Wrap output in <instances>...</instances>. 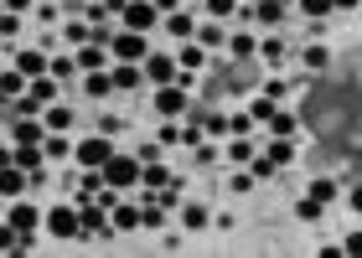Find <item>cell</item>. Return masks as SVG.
I'll return each instance as SVG.
<instances>
[{"mask_svg": "<svg viewBox=\"0 0 362 258\" xmlns=\"http://www.w3.org/2000/svg\"><path fill=\"white\" fill-rule=\"evenodd\" d=\"M98 176H104V186L129 191V186H140V160L135 155H109L104 166H98Z\"/></svg>", "mask_w": 362, "mask_h": 258, "instance_id": "obj_1", "label": "cell"}, {"mask_svg": "<svg viewBox=\"0 0 362 258\" xmlns=\"http://www.w3.org/2000/svg\"><path fill=\"white\" fill-rule=\"evenodd\" d=\"M151 57V37L140 31H114L109 37V62H145Z\"/></svg>", "mask_w": 362, "mask_h": 258, "instance_id": "obj_2", "label": "cell"}, {"mask_svg": "<svg viewBox=\"0 0 362 258\" xmlns=\"http://www.w3.org/2000/svg\"><path fill=\"white\" fill-rule=\"evenodd\" d=\"M109 238L114 228H109V207L98 202V197H88V202H78V238Z\"/></svg>", "mask_w": 362, "mask_h": 258, "instance_id": "obj_3", "label": "cell"}, {"mask_svg": "<svg viewBox=\"0 0 362 258\" xmlns=\"http://www.w3.org/2000/svg\"><path fill=\"white\" fill-rule=\"evenodd\" d=\"M119 21H124V31H140V37H151V31L160 26V11L151 6V0H129V6L119 11Z\"/></svg>", "mask_w": 362, "mask_h": 258, "instance_id": "obj_4", "label": "cell"}, {"mask_svg": "<svg viewBox=\"0 0 362 258\" xmlns=\"http://www.w3.org/2000/svg\"><path fill=\"white\" fill-rule=\"evenodd\" d=\"M42 222H47V233H52V238H62V243H68V238H78V202L47 207V212H42Z\"/></svg>", "mask_w": 362, "mask_h": 258, "instance_id": "obj_5", "label": "cell"}, {"mask_svg": "<svg viewBox=\"0 0 362 258\" xmlns=\"http://www.w3.org/2000/svg\"><path fill=\"white\" fill-rule=\"evenodd\" d=\"M109 155H114L109 135H88V140H78V145H73V160H78L83 171H98V166H104Z\"/></svg>", "mask_w": 362, "mask_h": 258, "instance_id": "obj_6", "label": "cell"}, {"mask_svg": "<svg viewBox=\"0 0 362 258\" xmlns=\"http://www.w3.org/2000/svg\"><path fill=\"white\" fill-rule=\"evenodd\" d=\"M6 222L16 228V238H37V228H42V207H31V202L16 197V207L6 212Z\"/></svg>", "mask_w": 362, "mask_h": 258, "instance_id": "obj_7", "label": "cell"}, {"mask_svg": "<svg viewBox=\"0 0 362 258\" xmlns=\"http://www.w3.org/2000/svg\"><path fill=\"white\" fill-rule=\"evenodd\" d=\"M187 99H192V93L181 88V83H160V88H156V114H166V119L187 114Z\"/></svg>", "mask_w": 362, "mask_h": 258, "instance_id": "obj_8", "label": "cell"}, {"mask_svg": "<svg viewBox=\"0 0 362 258\" xmlns=\"http://www.w3.org/2000/svg\"><path fill=\"white\" fill-rule=\"evenodd\" d=\"M109 83L119 88V93H135L140 83H145V73H140V62H114L109 68Z\"/></svg>", "mask_w": 362, "mask_h": 258, "instance_id": "obj_9", "label": "cell"}, {"mask_svg": "<svg viewBox=\"0 0 362 258\" xmlns=\"http://www.w3.org/2000/svg\"><path fill=\"white\" fill-rule=\"evenodd\" d=\"M16 73L21 78H42L47 73V47H21V52H16Z\"/></svg>", "mask_w": 362, "mask_h": 258, "instance_id": "obj_10", "label": "cell"}, {"mask_svg": "<svg viewBox=\"0 0 362 258\" xmlns=\"http://www.w3.org/2000/svg\"><path fill=\"white\" fill-rule=\"evenodd\" d=\"M26 93H31L37 104H57V99H62V83H57L52 73H42V78H26Z\"/></svg>", "mask_w": 362, "mask_h": 258, "instance_id": "obj_11", "label": "cell"}, {"mask_svg": "<svg viewBox=\"0 0 362 258\" xmlns=\"http://www.w3.org/2000/svg\"><path fill=\"white\" fill-rule=\"evenodd\" d=\"M73 62H78V73H98V68H109V47H93V42H83L73 52Z\"/></svg>", "mask_w": 362, "mask_h": 258, "instance_id": "obj_12", "label": "cell"}, {"mask_svg": "<svg viewBox=\"0 0 362 258\" xmlns=\"http://www.w3.org/2000/svg\"><path fill=\"white\" fill-rule=\"evenodd\" d=\"M140 73L151 78L156 88H160V83H176V62H171V57H156V52H151V57L140 62Z\"/></svg>", "mask_w": 362, "mask_h": 258, "instance_id": "obj_13", "label": "cell"}, {"mask_svg": "<svg viewBox=\"0 0 362 258\" xmlns=\"http://www.w3.org/2000/svg\"><path fill=\"white\" fill-rule=\"evenodd\" d=\"M109 228H114V233H135V228H140V207L114 202V207H109Z\"/></svg>", "mask_w": 362, "mask_h": 258, "instance_id": "obj_14", "label": "cell"}, {"mask_svg": "<svg viewBox=\"0 0 362 258\" xmlns=\"http://www.w3.org/2000/svg\"><path fill=\"white\" fill-rule=\"evenodd\" d=\"M264 129H269L274 140H295V129H300V119H295L290 109H274V114L264 119Z\"/></svg>", "mask_w": 362, "mask_h": 258, "instance_id": "obj_15", "label": "cell"}, {"mask_svg": "<svg viewBox=\"0 0 362 258\" xmlns=\"http://www.w3.org/2000/svg\"><path fill=\"white\" fill-rule=\"evenodd\" d=\"M21 191H26V171H21V166H0V197L16 202Z\"/></svg>", "mask_w": 362, "mask_h": 258, "instance_id": "obj_16", "label": "cell"}, {"mask_svg": "<svg viewBox=\"0 0 362 258\" xmlns=\"http://www.w3.org/2000/svg\"><path fill=\"white\" fill-rule=\"evenodd\" d=\"M42 124L52 129V135H68V124H73V109L62 104V99H57V104H47V109H42Z\"/></svg>", "mask_w": 362, "mask_h": 258, "instance_id": "obj_17", "label": "cell"}, {"mask_svg": "<svg viewBox=\"0 0 362 258\" xmlns=\"http://www.w3.org/2000/svg\"><path fill=\"white\" fill-rule=\"evenodd\" d=\"M171 181H176V176L160 166V160H145V166H140V186L145 191H160V186H171Z\"/></svg>", "mask_w": 362, "mask_h": 258, "instance_id": "obj_18", "label": "cell"}, {"mask_svg": "<svg viewBox=\"0 0 362 258\" xmlns=\"http://www.w3.org/2000/svg\"><path fill=\"white\" fill-rule=\"evenodd\" d=\"M42 145H11V166H21V171H42Z\"/></svg>", "mask_w": 362, "mask_h": 258, "instance_id": "obj_19", "label": "cell"}, {"mask_svg": "<svg viewBox=\"0 0 362 258\" xmlns=\"http://www.w3.org/2000/svg\"><path fill=\"white\" fill-rule=\"evenodd\" d=\"M11 140H16V145H42V140H47V124L21 119V124H11Z\"/></svg>", "mask_w": 362, "mask_h": 258, "instance_id": "obj_20", "label": "cell"}, {"mask_svg": "<svg viewBox=\"0 0 362 258\" xmlns=\"http://www.w3.org/2000/svg\"><path fill=\"white\" fill-rule=\"evenodd\" d=\"M207 222H212V212H207L202 202H187V207H181V228H187V233H202Z\"/></svg>", "mask_w": 362, "mask_h": 258, "instance_id": "obj_21", "label": "cell"}, {"mask_svg": "<svg viewBox=\"0 0 362 258\" xmlns=\"http://www.w3.org/2000/svg\"><path fill=\"white\" fill-rule=\"evenodd\" d=\"M83 93H88V99H109V93H114V83H109V68L83 73Z\"/></svg>", "mask_w": 362, "mask_h": 258, "instance_id": "obj_22", "label": "cell"}, {"mask_svg": "<svg viewBox=\"0 0 362 258\" xmlns=\"http://www.w3.org/2000/svg\"><path fill=\"white\" fill-rule=\"evenodd\" d=\"M176 62H181V68H187V73H202V62H207V47H197V42H181Z\"/></svg>", "mask_w": 362, "mask_h": 258, "instance_id": "obj_23", "label": "cell"}, {"mask_svg": "<svg viewBox=\"0 0 362 258\" xmlns=\"http://www.w3.org/2000/svg\"><path fill=\"white\" fill-rule=\"evenodd\" d=\"M47 73H52L57 83H73V78H78V62H73V52H62V57H47Z\"/></svg>", "mask_w": 362, "mask_h": 258, "instance_id": "obj_24", "label": "cell"}, {"mask_svg": "<svg viewBox=\"0 0 362 258\" xmlns=\"http://www.w3.org/2000/svg\"><path fill=\"white\" fill-rule=\"evenodd\" d=\"M160 21H166V31H171V37H176V42H192V31H197L187 11H171V16H160Z\"/></svg>", "mask_w": 362, "mask_h": 258, "instance_id": "obj_25", "label": "cell"}, {"mask_svg": "<svg viewBox=\"0 0 362 258\" xmlns=\"http://www.w3.org/2000/svg\"><path fill=\"white\" fill-rule=\"evenodd\" d=\"M228 160H233V166H249V160H254L249 135H228Z\"/></svg>", "mask_w": 362, "mask_h": 258, "instance_id": "obj_26", "label": "cell"}, {"mask_svg": "<svg viewBox=\"0 0 362 258\" xmlns=\"http://www.w3.org/2000/svg\"><path fill=\"white\" fill-rule=\"evenodd\" d=\"M42 155H47V160H68V155H73L68 135H52V129H47V140H42Z\"/></svg>", "mask_w": 362, "mask_h": 258, "instance_id": "obj_27", "label": "cell"}, {"mask_svg": "<svg viewBox=\"0 0 362 258\" xmlns=\"http://www.w3.org/2000/svg\"><path fill=\"white\" fill-rule=\"evenodd\" d=\"M192 42H197V47H223V42H228V37H223V21L197 26V31H192Z\"/></svg>", "mask_w": 362, "mask_h": 258, "instance_id": "obj_28", "label": "cell"}, {"mask_svg": "<svg viewBox=\"0 0 362 258\" xmlns=\"http://www.w3.org/2000/svg\"><path fill=\"white\" fill-rule=\"evenodd\" d=\"M21 93H26V78L16 68H6V73H0V99H21Z\"/></svg>", "mask_w": 362, "mask_h": 258, "instance_id": "obj_29", "label": "cell"}, {"mask_svg": "<svg viewBox=\"0 0 362 258\" xmlns=\"http://www.w3.org/2000/svg\"><path fill=\"white\" fill-rule=\"evenodd\" d=\"M223 47H228L233 57H254V52H259V37H249V31H238V37H228Z\"/></svg>", "mask_w": 362, "mask_h": 258, "instance_id": "obj_30", "label": "cell"}, {"mask_svg": "<svg viewBox=\"0 0 362 258\" xmlns=\"http://www.w3.org/2000/svg\"><path fill=\"white\" fill-rule=\"evenodd\" d=\"M264 155L274 160V166H290V160H295V145H290V140H274V135H269V150H264Z\"/></svg>", "mask_w": 362, "mask_h": 258, "instance_id": "obj_31", "label": "cell"}, {"mask_svg": "<svg viewBox=\"0 0 362 258\" xmlns=\"http://www.w3.org/2000/svg\"><path fill=\"white\" fill-rule=\"evenodd\" d=\"M254 16H259V21H269V26H279V21H285V6H279V0H259Z\"/></svg>", "mask_w": 362, "mask_h": 258, "instance_id": "obj_32", "label": "cell"}, {"mask_svg": "<svg viewBox=\"0 0 362 258\" xmlns=\"http://www.w3.org/2000/svg\"><path fill=\"white\" fill-rule=\"evenodd\" d=\"M259 57H264L269 68H279V62H285V42H279V37H269V42H259Z\"/></svg>", "mask_w": 362, "mask_h": 258, "instance_id": "obj_33", "label": "cell"}, {"mask_svg": "<svg viewBox=\"0 0 362 258\" xmlns=\"http://www.w3.org/2000/svg\"><path fill=\"white\" fill-rule=\"evenodd\" d=\"M316 207H326V202H337V181H310V191H305Z\"/></svg>", "mask_w": 362, "mask_h": 258, "instance_id": "obj_34", "label": "cell"}, {"mask_svg": "<svg viewBox=\"0 0 362 258\" xmlns=\"http://www.w3.org/2000/svg\"><path fill=\"white\" fill-rule=\"evenodd\" d=\"M300 57H305V68H316V73L326 68V62H332V52H326V47H321V42H310V47H305V52H300Z\"/></svg>", "mask_w": 362, "mask_h": 258, "instance_id": "obj_35", "label": "cell"}, {"mask_svg": "<svg viewBox=\"0 0 362 258\" xmlns=\"http://www.w3.org/2000/svg\"><path fill=\"white\" fill-rule=\"evenodd\" d=\"M274 171H279V166H274L269 155H254V160H249V176H254V181H269Z\"/></svg>", "mask_w": 362, "mask_h": 258, "instance_id": "obj_36", "label": "cell"}, {"mask_svg": "<svg viewBox=\"0 0 362 258\" xmlns=\"http://www.w3.org/2000/svg\"><path fill=\"white\" fill-rule=\"evenodd\" d=\"M295 6H300L310 21H326V16H332V0H295Z\"/></svg>", "mask_w": 362, "mask_h": 258, "instance_id": "obj_37", "label": "cell"}, {"mask_svg": "<svg viewBox=\"0 0 362 258\" xmlns=\"http://www.w3.org/2000/svg\"><path fill=\"white\" fill-rule=\"evenodd\" d=\"M202 6H207V16H212V21H228V16L238 11V0H202Z\"/></svg>", "mask_w": 362, "mask_h": 258, "instance_id": "obj_38", "label": "cell"}, {"mask_svg": "<svg viewBox=\"0 0 362 258\" xmlns=\"http://www.w3.org/2000/svg\"><path fill=\"white\" fill-rule=\"evenodd\" d=\"M274 109H279L274 99H254V104H249V119H254V124H264V119L274 114Z\"/></svg>", "mask_w": 362, "mask_h": 258, "instance_id": "obj_39", "label": "cell"}, {"mask_svg": "<svg viewBox=\"0 0 362 258\" xmlns=\"http://www.w3.org/2000/svg\"><path fill=\"white\" fill-rule=\"evenodd\" d=\"M62 42H73V47H83L88 42V21H68V37Z\"/></svg>", "mask_w": 362, "mask_h": 258, "instance_id": "obj_40", "label": "cell"}, {"mask_svg": "<svg viewBox=\"0 0 362 258\" xmlns=\"http://www.w3.org/2000/svg\"><path fill=\"white\" fill-rule=\"evenodd\" d=\"M207 135H218V140H228V114H207Z\"/></svg>", "mask_w": 362, "mask_h": 258, "instance_id": "obj_41", "label": "cell"}, {"mask_svg": "<svg viewBox=\"0 0 362 258\" xmlns=\"http://www.w3.org/2000/svg\"><path fill=\"white\" fill-rule=\"evenodd\" d=\"M202 140H207V129H202V124H187V129H181V145H192V150H197Z\"/></svg>", "mask_w": 362, "mask_h": 258, "instance_id": "obj_42", "label": "cell"}, {"mask_svg": "<svg viewBox=\"0 0 362 258\" xmlns=\"http://www.w3.org/2000/svg\"><path fill=\"white\" fill-rule=\"evenodd\" d=\"M321 212H326V207H316V202H310V197H305L300 207H295V217H300V222H316Z\"/></svg>", "mask_w": 362, "mask_h": 258, "instance_id": "obj_43", "label": "cell"}, {"mask_svg": "<svg viewBox=\"0 0 362 258\" xmlns=\"http://www.w3.org/2000/svg\"><path fill=\"white\" fill-rule=\"evenodd\" d=\"M285 88H290L285 78H269V83H264V99H274V104H279V99H285Z\"/></svg>", "mask_w": 362, "mask_h": 258, "instance_id": "obj_44", "label": "cell"}, {"mask_svg": "<svg viewBox=\"0 0 362 258\" xmlns=\"http://www.w3.org/2000/svg\"><path fill=\"white\" fill-rule=\"evenodd\" d=\"M119 129H124L119 114H104V119H98V135H119Z\"/></svg>", "mask_w": 362, "mask_h": 258, "instance_id": "obj_45", "label": "cell"}, {"mask_svg": "<svg viewBox=\"0 0 362 258\" xmlns=\"http://www.w3.org/2000/svg\"><path fill=\"white\" fill-rule=\"evenodd\" d=\"M249 129H254L249 114H233V119H228V135H249Z\"/></svg>", "mask_w": 362, "mask_h": 258, "instance_id": "obj_46", "label": "cell"}, {"mask_svg": "<svg viewBox=\"0 0 362 258\" xmlns=\"http://www.w3.org/2000/svg\"><path fill=\"white\" fill-rule=\"evenodd\" d=\"M16 31H21V16L6 11V16H0V37H16Z\"/></svg>", "mask_w": 362, "mask_h": 258, "instance_id": "obj_47", "label": "cell"}, {"mask_svg": "<svg viewBox=\"0 0 362 258\" xmlns=\"http://www.w3.org/2000/svg\"><path fill=\"white\" fill-rule=\"evenodd\" d=\"M16 248V228H11V222H0V253H11Z\"/></svg>", "mask_w": 362, "mask_h": 258, "instance_id": "obj_48", "label": "cell"}, {"mask_svg": "<svg viewBox=\"0 0 362 258\" xmlns=\"http://www.w3.org/2000/svg\"><path fill=\"white\" fill-rule=\"evenodd\" d=\"M135 160H140V166H145V160H160V145H151V140H145L140 150H135Z\"/></svg>", "mask_w": 362, "mask_h": 258, "instance_id": "obj_49", "label": "cell"}, {"mask_svg": "<svg viewBox=\"0 0 362 258\" xmlns=\"http://www.w3.org/2000/svg\"><path fill=\"white\" fill-rule=\"evenodd\" d=\"M212 160H218V150H212V145L202 140V145H197V166H212Z\"/></svg>", "mask_w": 362, "mask_h": 258, "instance_id": "obj_50", "label": "cell"}, {"mask_svg": "<svg viewBox=\"0 0 362 258\" xmlns=\"http://www.w3.org/2000/svg\"><path fill=\"white\" fill-rule=\"evenodd\" d=\"M341 253H347V258H362V233H352L347 243H341Z\"/></svg>", "mask_w": 362, "mask_h": 258, "instance_id": "obj_51", "label": "cell"}, {"mask_svg": "<svg viewBox=\"0 0 362 258\" xmlns=\"http://www.w3.org/2000/svg\"><path fill=\"white\" fill-rule=\"evenodd\" d=\"M176 140H181V129H176V124H160V140H156V145H176Z\"/></svg>", "mask_w": 362, "mask_h": 258, "instance_id": "obj_52", "label": "cell"}, {"mask_svg": "<svg viewBox=\"0 0 362 258\" xmlns=\"http://www.w3.org/2000/svg\"><path fill=\"white\" fill-rule=\"evenodd\" d=\"M0 6H6L11 16H21V11H31V0H0Z\"/></svg>", "mask_w": 362, "mask_h": 258, "instance_id": "obj_53", "label": "cell"}, {"mask_svg": "<svg viewBox=\"0 0 362 258\" xmlns=\"http://www.w3.org/2000/svg\"><path fill=\"white\" fill-rule=\"evenodd\" d=\"M151 6H156L160 16H171V11H181V0H151Z\"/></svg>", "mask_w": 362, "mask_h": 258, "instance_id": "obj_54", "label": "cell"}, {"mask_svg": "<svg viewBox=\"0 0 362 258\" xmlns=\"http://www.w3.org/2000/svg\"><path fill=\"white\" fill-rule=\"evenodd\" d=\"M347 202H352V212H362V181L352 186V197H347Z\"/></svg>", "mask_w": 362, "mask_h": 258, "instance_id": "obj_55", "label": "cell"}, {"mask_svg": "<svg viewBox=\"0 0 362 258\" xmlns=\"http://www.w3.org/2000/svg\"><path fill=\"white\" fill-rule=\"evenodd\" d=\"M124 6H129V0H104V11H109V16H119Z\"/></svg>", "mask_w": 362, "mask_h": 258, "instance_id": "obj_56", "label": "cell"}, {"mask_svg": "<svg viewBox=\"0 0 362 258\" xmlns=\"http://www.w3.org/2000/svg\"><path fill=\"white\" fill-rule=\"evenodd\" d=\"M362 0H332V11H357Z\"/></svg>", "mask_w": 362, "mask_h": 258, "instance_id": "obj_57", "label": "cell"}, {"mask_svg": "<svg viewBox=\"0 0 362 258\" xmlns=\"http://www.w3.org/2000/svg\"><path fill=\"white\" fill-rule=\"evenodd\" d=\"M0 166H11V145H0Z\"/></svg>", "mask_w": 362, "mask_h": 258, "instance_id": "obj_58", "label": "cell"}, {"mask_svg": "<svg viewBox=\"0 0 362 258\" xmlns=\"http://www.w3.org/2000/svg\"><path fill=\"white\" fill-rule=\"evenodd\" d=\"M279 6H295V0H279Z\"/></svg>", "mask_w": 362, "mask_h": 258, "instance_id": "obj_59", "label": "cell"}, {"mask_svg": "<svg viewBox=\"0 0 362 258\" xmlns=\"http://www.w3.org/2000/svg\"><path fill=\"white\" fill-rule=\"evenodd\" d=\"M181 6H197V0H181Z\"/></svg>", "mask_w": 362, "mask_h": 258, "instance_id": "obj_60", "label": "cell"}, {"mask_svg": "<svg viewBox=\"0 0 362 258\" xmlns=\"http://www.w3.org/2000/svg\"><path fill=\"white\" fill-rule=\"evenodd\" d=\"M0 16H6V6H0Z\"/></svg>", "mask_w": 362, "mask_h": 258, "instance_id": "obj_61", "label": "cell"}]
</instances>
